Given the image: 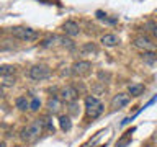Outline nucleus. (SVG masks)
<instances>
[{
    "instance_id": "423d86ee",
    "label": "nucleus",
    "mask_w": 157,
    "mask_h": 147,
    "mask_svg": "<svg viewBox=\"0 0 157 147\" xmlns=\"http://www.w3.org/2000/svg\"><path fill=\"white\" fill-rule=\"evenodd\" d=\"M90 70H92V64L88 61H78L72 66V74L74 75H78V77L88 75Z\"/></svg>"
},
{
    "instance_id": "b1692460",
    "label": "nucleus",
    "mask_w": 157,
    "mask_h": 147,
    "mask_svg": "<svg viewBox=\"0 0 157 147\" xmlns=\"http://www.w3.org/2000/svg\"><path fill=\"white\" fill-rule=\"evenodd\" d=\"M0 147H7V144H5V142H0Z\"/></svg>"
},
{
    "instance_id": "2eb2a0df",
    "label": "nucleus",
    "mask_w": 157,
    "mask_h": 147,
    "mask_svg": "<svg viewBox=\"0 0 157 147\" xmlns=\"http://www.w3.org/2000/svg\"><path fill=\"white\" fill-rule=\"evenodd\" d=\"M15 105L20 111H26L29 108V101L26 100V96H18L17 100H15Z\"/></svg>"
},
{
    "instance_id": "dca6fc26",
    "label": "nucleus",
    "mask_w": 157,
    "mask_h": 147,
    "mask_svg": "<svg viewBox=\"0 0 157 147\" xmlns=\"http://www.w3.org/2000/svg\"><path fill=\"white\" fill-rule=\"evenodd\" d=\"M80 51L82 56H87V54H93V52H97V46L93 43H87V44H83V46L78 49Z\"/></svg>"
},
{
    "instance_id": "9d476101",
    "label": "nucleus",
    "mask_w": 157,
    "mask_h": 147,
    "mask_svg": "<svg viewBox=\"0 0 157 147\" xmlns=\"http://www.w3.org/2000/svg\"><path fill=\"white\" fill-rule=\"evenodd\" d=\"M101 44L103 46H106V47H115L118 43H120V38L116 36V34H111V33H108V34H103L101 36Z\"/></svg>"
},
{
    "instance_id": "7ed1b4c3",
    "label": "nucleus",
    "mask_w": 157,
    "mask_h": 147,
    "mask_svg": "<svg viewBox=\"0 0 157 147\" xmlns=\"http://www.w3.org/2000/svg\"><path fill=\"white\" fill-rule=\"evenodd\" d=\"M103 110H105V106H103V103L97 96H92V95L85 96V113L88 118L95 119V118H98L103 113Z\"/></svg>"
},
{
    "instance_id": "f257e3e1",
    "label": "nucleus",
    "mask_w": 157,
    "mask_h": 147,
    "mask_svg": "<svg viewBox=\"0 0 157 147\" xmlns=\"http://www.w3.org/2000/svg\"><path fill=\"white\" fill-rule=\"evenodd\" d=\"M46 126V121L44 119H34L31 124H28L26 127H23L21 132H20V137H21L23 142H33L34 139H38L41 136V132Z\"/></svg>"
},
{
    "instance_id": "a211bd4d",
    "label": "nucleus",
    "mask_w": 157,
    "mask_h": 147,
    "mask_svg": "<svg viewBox=\"0 0 157 147\" xmlns=\"http://www.w3.org/2000/svg\"><path fill=\"white\" fill-rule=\"evenodd\" d=\"M56 41H59V38L57 36H49V38H46V39H43V43H41V46L43 47H49V46H52Z\"/></svg>"
},
{
    "instance_id": "412c9836",
    "label": "nucleus",
    "mask_w": 157,
    "mask_h": 147,
    "mask_svg": "<svg viewBox=\"0 0 157 147\" xmlns=\"http://www.w3.org/2000/svg\"><path fill=\"white\" fill-rule=\"evenodd\" d=\"M59 41L62 43V46H67L69 49H72V47H74V43H72L69 38H59Z\"/></svg>"
},
{
    "instance_id": "a878e982",
    "label": "nucleus",
    "mask_w": 157,
    "mask_h": 147,
    "mask_svg": "<svg viewBox=\"0 0 157 147\" xmlns=\"http://www.w3.org/2000/svg\"><path fill=\"white\" fill-rule=\"evenodd\" d=\"M146 147H151V145H146Z\"/></svg>"
},
{
    "instance_id": "9b49d317",
    "label": "nucleus",
    "mask_w": 157,
    "mask_h": 147,
    "mask_svg": "<svg viewBox=\"0 0 157 147\" xmlns=\"http://www.w3.org/2000/svg\"><path fill=\"white\" fill-rule=\"evenodd\" d=\"M48 110H49V113H52V115H56V113H59L61 111V100L59 98H51V100L48 101Z\"/></svg>"
},
{
    "instance_id": "393cba45",
    "label": "nucleus",
    "mask_w": 157,
    "mask_h": 147,
    "mask_svg": "<svg viewBox=\"0 0 157 147\" xmlns=\"http://www.w3.org/2000/svg\"><path fill=\"white\" fill-rule=\"evenodd\" d=\"M17 147H21V145H17Z\"/></svg>"
},
{
    "instance_id": "39448f33",
    "label": "nucleus",
    "mask_w": 157,
    "mask_h": 147,
    "mask_svg": "<svg viewBox=\"0 0 157 147\" xmlns=\"http://www.w3.org/2000/svg\"><path fill=\"white\" fill-rule=\"evenodd\" d=\"M132 46L141 49V51H154L155 49V44L152 43V39L149 36H144V34H141V36H136L132 39Z\"/></svg>"
},
{
    "instance_id": "6ab92c4d",
    "label": "nucleus",
    "mask_w": 157,
    "mask_h": 147,
    "mask_svg": "<svg viewBox=\"0 0 157 147\" xmlns=\"http://www.w3.org/2000/svg\"><path fill=\"white\" fill-rule=\"evenodd\" d=\"M39 108H41V101H39V98H33V100L29 101V110H31V111H38Z\"/></svg>"
},
{
    "instance_id": "f03ea898",
    "label": "nucleus",
    "mask_w": 157,
    "mask_h": 147,
    "mask_svg": "<svg viewBox=\"0 0 157 147\" xmlns=\"http://www.w3.org/2000/svg\"><path fill=\"white\" fill-rule=\"evenodd\" d=\"M8 33L12 34L13 38L21 39V41H34V39L39 38V33L33 28H26V26H13L8 29Z\"/></svg>"
},
{
    "instance_id": "4be33fe9",
    "label": "nucleus",
    "mask_w": 157,
    "mask_h": 147,
    "mask_svg": "<svg viewBox=\"0 0 157 147\" xmlns=\"http://www.w3.org/2000/svg\"><path fill=\"white\" fill-rule=\"evenodd\" d=\"M147 26L151 28V33L154 34V38H157V24H154V23H147Z\"/></svg>"
},
{
    "instance_id": "1a4fd4ad",
    "label": "nucleus",
    "mask_w": 157,
    "mask_h": 147,
    "mask_svg": "<svg viewBox=\"0 0 157 147\" xmlns=\"http://www.w3.org/2000/svg\"><path fill=\"white\" fill-rule=\"evenodd\" d=\"M62 31L66 36H77L78 33H80V26L75 23V21H72V20H67L66 23L62 24Z\"/></svg>"
},
{
    "instance_id": "4468645a",
    "label": "nucleus",
    "mask_w": 157,
    "mask_h": 147,
    "mask_svg": "<svg viewBox=\"0 0 157 147\" xmlns=\"http://www.w3.org/2000/svg\"><path fill=\"white\" fill-rule=\"evenodd\" d=\"M128 92H129L131 96H139L142 92H144V85L142 83H132V85H129V88H128Z\"/></svg>"
},
{
    "instance_id": "20e7f679",
    "label": "nucleus",
    "mask_w": 157,
    "mask_h": 147,
    "mask_svg": "<svg viewBox=\"0 0 157 147\" xmlns=\"http://www.w3.org/2000/svg\"><path fill=\"white\" fill-rule=\"evenodd\" d=\"M28 77L31 80H36V82L46 80V78L51 77V69L48 66H44V64H36V66H33L28 70Z\"/></svg>"
},
{
    "instance_id": "ddd939ff",
    "label": "nucleus",
    "mask_w": 157,
    "mask_h": 147,
    "mask_svg": "<svg viewBox=\"0 0 157 147\" xmlns=\"http://www.w3.org/2000/svg\"><path fill=\"white\" fill-rule=\"evenodd\" d=\"M59 126H61V129H62L64 132L71 131V127H72V121H71V116H66V115L59 116Z\"/></svg>"
},
{
    "instance_id": "aec40b11",
    "label": "nucleus",
    "mask_w": 157,
    "mask_h": 147,
    "mask_svg": "<svg viewBox=\"0 0 157 147\" xmlns=\"http://www.w3.org/2000/svg\"><path fill=\"white\" fill-rule=\"evenodd\" d=\"M77 108H78V105H77L75 101L69 103V113H71V115H74V116L78 115V110H77Z\"/></svg>"
},
{
    "instance_id": "0eeeda50",
    "label": "nucleus",
    "mask_w": 157,
    "mask_h": 147,
    "mask_svg": "<svg viewBox=\"0 0 157 147\" xmlns=\"http://www.w3.org/2000/svg\"><path fill=\"white\" fill-rule=\"evenodd\" d=\"M59 95H61V100H62V101H66V103H72V101H75V100H77L78 92L75 90V87L67 85V87H64V88H62Z\"/></svg>"
},
{
    "instance_id": "f3484780",
    "label": "nucleus",
    "mask_w": 157,
    "mask_h": 147,
    "mask_svg": "<svg viewBox=\"0 0 157 147\" xmlns=\"http://www.w3.org/2000/svg\"><path fill=\"white\" fill-rule=\"evenodd\" d=\"M15 66H0V77H10L15 74Z\"/></svg>"
},
{
    "instance_id": "f8f14e48",
    "label": "nucleus",
    "mask_w": 157,
    "mask_h": 147,
    "mask_svg": "<svg viewBox=\"0 0 157 147\" xmlns=\"http://www.w3.org/2000/svg\"><path fill=\"white\" fill-rule=\"evenodd\" d=\"M141 59L147 64V66H152V64H155V61H157V54L154 51H146V52L141 54Z\"/></svg>"
},
{
    "instance_id": "6e6552de",
    "label": "nucleus",
    "mask_w": 157,
    "mask_h": 147,
    "mask_svg": "<svg viewBox=\"0 0 157 147\" xmlns=\"http://www.w3.org/2000/svg\"><path fill=\"white\" fill-rule=\"evenodd\" d=\"M128 103H129V95H126V93H118V95H115L111 100V108L113 110H120V108H124Z\"/></svg>"
},
{
    "instance_id": "5701e85b",
    "label": "nucleus",
    "mask_w": 157,
    "mask_h": 147,
    "mask_svg": "<svg viewBox=\"0 0 157 147\" xmlns=\"http://www.w3.org/2000/svg\"><path fill=\"white\" fill-rule=\"evenodd\" d=\"M3 98V90H2V87H0V100Z\"/></svg>"
}]
</instances>
